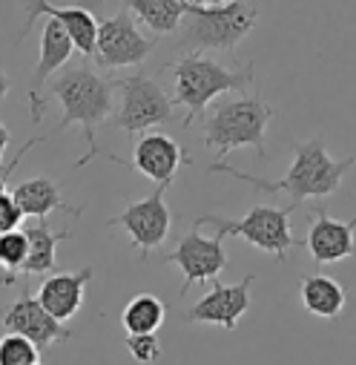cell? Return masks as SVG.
Segmentation results:
<instances>
[{"label": "cell", "mask_w": 356, "mask_h": 365, "mask_svg": "<svg viewBox=\"0 0 356 365\" xmlns=\"http://www.w3.org/2000/svg\"><path fill=\"white\" fill-rule=\"evenodd\" d=\"M290 153H293V164L290 170L285 173V178L279 181H264L258 175H250V173H241L236 167H230L227 161H213L210 164V173H227L239 181H247L256 190L261 193H288L290 196V205L299 207L305 199H322V196H330L342 187V178L345 173L353 167V155L347 158H330L328 150H325V135H316L310 141H290Z\"/></svg>", "instance_id": "cell-1"}, {"label": "cell", "mask_w": 356, "mask_h": 365, "mask_svg": "<svg viewBox=\"0 0 356 365\" xmlns=\"http://www.w3.org/2000/svg\"><path fill=\"white\" fill-rule=\"evenodd\" d=\"M112 89H115V83L110 78H104L101 72H95L93 66H86V63L61 69V72H55L49 78V93L61 104V115H63L61 124L49 133V138L55 133H61V130L80 127L83 138H86V147H89L75 161V167H83V164L93 161L95 155H101L95 130L112 113Z\"/></svg>", "instance_id": "cell-2"}, {"label": "cell", "mask_w": 356, "mask_h": 365, "mask_svg": "<svg viewBox=\"0 0 356 365\" xmlns=\"http://www.w3.org/2000/svg\"><path fill=\"white\" fill-rule=\"evenodd\" d=\"M172 72L175 83V96L172 104L184 107L190 115L184 118V127L196 124L199 118L207 115V107L224 96V93H247L256 78V63L250 61L247 66H224L216 58L204 52H187L178 55V61L167 63Z\"/></svg>", "instance_id": "cell-3"}, {"label": "cell", "mask_w": 356, "mask_h": 365, "mask_svg": "<svg viewBox=\"0 0 356 365\" xmlns=\"http://www.w3.org/2000/svg\"><path fill=\"white\" fill-rule=\"evenodd\" d=\"M258 12L247 0H233L227 6L187 4L178 24L175 46L187 52H236V46L256 29Z\"/></svg>", "instance_id": "cell-4"}, {"label": "cell", "mask_w": 356, "mask_h": 365, "mask_svg": "<svg viewBox=\"0 0 356 365\" xmlns=\"http://www.w3.org/2000/svg\"><path fill=\"white\" fill-rule=\"evenodd\" d=\"M273 115L276 110L258 96L221 101L210 110V115H204V144L216 150V161H224V155L239 147H253L256 155L264 158L267 124Z\"/></svg>", "instance_id": "cell-5"}, {"label": "cell", "mask_w": 356, "mask_h": 365, "mask_svg": "<svg viewBox=\"0 0 356 365\" xmlns=\"http://www.w3.org/2000/svg\"><path fill=\"white\" fill-rule=\"evenodd\" d=\"M293 205L288 207H273V205H258L253 210H247V216L241 219H221V216H199L196 227L201 225H213L224 239L227 236H239L244 242H250L253 247H258L261 253H273L279 262L288 259L290 250L302 247L305 242L296 239L290 233V216H293Z\"/></svg>", "instance_id": "cell-6"}, {"label": "cell", "mask_w": 356, "mask_h": 365, "mask_svg": "<svg viewBox=\"0 0 356 365\" xmlns=\"http://www.w3.org/2000/svg\"><path fill=\"white\" fill-rule=\"evenodd\" d=\"M115 89H118V107H115L112 124L127 130L130 135L132 133H147L158 124H172L175 121L172 98L147 72H135V75H127V78L115 81Z\"/></svg>", "instance_id": "cell-7"}, {"label": "cell", "mask_w": 356, "mask_h": 365, "mask_svg": "<svg viewBox=\"0 0 356 365\" xmlns=\"http://www.w3.org/2000/svg\"><path fill=\"white\" fill-rule=\"evenodd\" d=\"M155 38H147L130 9L115 12L112 18L98 24V41H95V66L101 69H124V66H141L152 49Z\"/></svg>", "instance_id": "cell-8"}, {"label": "cell", "mask_w": 356, "mask_h": 365, "mask_svg": "<svg viewBox=\"0 0 356 365\" xmlns=\"http://www.w3.org/2000/svg\"><path fill=\"white\" fill-rule=\"evenodd\" d=\"M164 196H167V185H158L147 199L127 202V207L107 222V225H112V227L118 225L130 233V242L138 250L141 262H147V256L152 250H158L169 236L172 213H169Z\"/></svg>", "instance_id": "cell-9"}, {"label": "cell", "mask_w": 356, "mask_h": 365, "mask_svg": "<svg viewBox=\"0 0 356 365\" xmlns=\"http://www.w3.org/2000/svg\"><path fill=\"white\" fill-rule=\"evenodd\" d=\"M164 262L167 264H175L182 270L184 277V285L178 291V297H187V291L199 282H207V279H216L219 273L227 267V253H224V236L216 233L213 239H204L196 230H190L182 242L175 245L172 253H164Z\"/></svg>", "instance_id": "cell-10"}, {"label": "cell", "mask_w": 356, "mask_h": 365, "mask_svg": "<svg viewBox=\"0 0 356 365\" xmlns=\"http://www.w3.org/2000/svg\"><path fill=\"white\" fill-rule=\"evenodd\" d=\"M0 325L9 334L26 336L38 351H46L55 342H63L72 336V331L41 305L38 294H29V291H23V297L15 299L12 305L0 308Z\"/></svg>", "instance_id": "cell-11"}, {"label": "cell", "mask_w": 356, "mask_h": 365, "mask_svg": "<svg viewBox=\"0 0 356 365\" xmlns=\"http://www.w3.org/2000/svg\"><path fill=\"white\" fill-rule=\"evenodd\" d=\"M213 288L207 297H201L193 308L184 311L187 322H201V325H219L227 331H236L239 319L247 314L250 308V288L256 285V273H247L244 279H239L236 285H224L219 277L210 279Z\"/></svg>", "instance_id": "cell-12"}, {"label": "cell", "mask_w": 356, "mask_h": 365, "mask_svg": "<svg viewBox=\"0 0 356 365\" xmlns=\"http://www.w3.org/2000/svg\"><path fill=\"white\" fill-rule=\"evenodd\" d=\"M38 18H52L58 21L66 35L72 38L75 49L86 58L95 55V41H98V24L93 9L86 4H72V6H55L49 0H26V24H23V32H21V41L26 38V32L38 24Z\"/></svg>", "instance_id": "cell-13"}, {"label": "cell", "mask_w": 356, "mask_h": 365, "mask_svg": "<svg viewBox=\"0 0 356 365\" xmlns=\"http://www.w3.org/2000/svg\"><path fill=\"white\" fill-rule=\"evenodd\" d=\"M72 52H75V43L66 35V29L58 21L46 18L43 21V32H41V58H38V66H35V72L29 78V121L32 124H38L43 118V113H46V101L41 98L43 83L55 72H61L63 63H69Z\"/></svg>", "instance_id": "cell-14"}, {"label": "cell", "mask_w": 356, "mask_h": 365, "mask_svg": "<svg viewBox=\"0 0 356 365\" xmlns=\"http://www.w3.org/2000/svg\"><path fill=\"white\" fill-rule=\"evenodd\" d=\"M305 247L319 264H333L347 256H356V216L339 222L325 207H316V213H310V230Z\"/></svg>", "instance_id": "cell-15"}, {"label": "cell", "mask_w": 356, "mask_h": 365, "mask_svg": "<svg viewBox=\"0 0 356 365\" xmlns=\"http://www.w3.org/2000/svg\"><path fill=\"white\" fill-rule=\"evenodd\" d=\"M178 164H193V158L167 133H144L135 141L132 161H130V167H135L141 175H147L155 185H167V187L172 185Z\"/></svg>", "instance_id": "cell-16"}, {"label": "cell", "mask_w": 356, "mask_h": 365, "mask_svg": "<svg viewBox=\"0 0 356 365\" xmlns=\"http://www.w3.org/2000/svg\"><path fill=\"white\" fill-rule=\"evenodd\" d=\"M93 277H95V267L93 264H86V267H80V270H75V273H49V277L41 282V291H38V299H41V305L58 319V322H69L78 311H80V305H83V291H86V285L93 282Z\"/></svg>", "instance_id": "cell-17"}, {"label": "cell", "mask_w": 356, "mask_h": 365, "mask_svg": "<svg viewBox=\"0 0 356 365\" xmlns=\"http://www.w3.org/2000/svg\"><path fill=\"white\" fill-rule=\"evenodd\" d=\"M12 199L29 219H49L52 210H66L69 216H83V207H69L49 175H35L12 187Z\"/></svg>", "instance_id": "cell-18"}, {"label": "cell", "mask_w": 356, "mask_h": 365, "mask_svg": "<svg viewBox=\"0 0 356 365\" xmlns=\"http://www.w3.org/2000/svg\"><path fill=\"white\" fill-rule=\"evenodd\" d=\"M26 239H29V256L23 264V277H46V273H55L58 264V245L72 239L69 230H52L49 219H35L23 227Z\"/></svg>", "instance_id": "cell-19"}, {"label": "cell", "mask_w": 356, "mask_h": 365, "mask_svg": "<svg viewBox=\"0 0 356 365\" xmlns=\"http://www.w3.org/2000/svg\"><path fill=\"white\" fill-rule=\"evenodd\" d=\"M101 4V0H95ZM124 9L132 12L135 21H141L150 32L155 35H169L178 29L182 24V15H184V6L187 0H121Z\"/></svg>", "instance_id": "cell-20"}, {"label": "cell", "mask_w": 356, "mask_h": 365, "mask_svg": "<svg viewBox=\"0 0 356 365\" xmlns=\"http://www.w3.org/2000/svg\"><path fill=\"white\" fill-rule=\"evenodd\" d=\"M299 294H302V305L313 317H322V319H333L345 308V288L336 279L325 277V273H316V277H302Z\"/></svg>", "instance_id": "cell-21"}, {"label": "cell", "mask_w": 356, "mask_h": 365, "mask_svg": "<svg viewBox=\"0 0 356 365\" xmlns=\"http://www.w3.org/2000/svg\"><path fill=\"white\" fill-rule=\"evenodd\" d=\"M164 319H167V305L155 294H138L121 311V325L127 334H158Z\"/></svg>", "instance_id": "cell-22"}, {"label": "cell", "mask_w": 356, "mask_h": 365, "mask_svg": "<svg viewBox=\"0 0 356 365\" xmlns=\"http://www.w3.org/2000/svg\"><path fill=\"white\" fill-rule=\"evenodd\" d=\"M26 256H29V239H26L23 227L0 233V267L6 270L4 285H12L18 279V273H23Z\"/></svg>", "instance_id": "cell-23"}, {"label": "cell", "mask_w": 356, "mask_h": 365, "mask_svg": "<svg viewBox=\"0 0 356 365\" xmlns=\"http://www.w3.org/2000/svg\"><path fill=\"white\" fill-rule=\"evenodd\" d=\"M0 365H38V348L21 334L0 336Z\"/></svg>", "instance_id": "cell-24"}, {"label": "cell", "mask_w": 356, "mask_h": 365, "mask_svg": "<svg viewBox=\"0 0 356 365\" xmlns=\"http://www.w3.org/2000/svg\"><path fill=\"white\" fill-rule=\"evenodd\" d=\"M127 351L141 365H150V362L161 359V342H158L155 334H127Z\"/></svg>", "instance_id": "cell-25"}, {"label": "cell", "mask_w": 356, "mask_h": 365, "mask_svg": "<svg viewBox=\"0 0 356 365\" xmlns=\"http://www.w3.org/2000/svg\"><path fill=\"white\" fill-rule=\"evenodd\" d=\"M23 210L18 207V202L12 199V190L0 193V233H9V230H18L23 225Z\"/></svg>", "instance_id": "cell-26"}, {"label": "cell", "mask_w": 356, "mask_h": 365, "mask_svg": "<svg viewBox=\"0 0 356 365\" xmlns=\"http://www.w3.org/2000/svg\"><path fill=\"white\" fill-rule=\"evenodd\" d=\"M6 147H9V130L0 121V170H4V161H6Z\"/></svg>", "instance_id": "cell-27"}, {"label": "cell", "mask_w": 356, "mask_h": 365, "mask_svg": "<svg viewBox=\"0 0 356 365\" xmlns=\"http://www.w3.org/2000/svg\"><path fill=\"white\" fill-rule=\"evenodd\" d=\"M6 96H9V75L0 69V101H4Z\"/></svg>", "instance_id": "cell-28"}, {"label": "cell", "mask_w": 356, "mask_h": 365, "mask_svg": "<svg viewBox=\"0 0 356 365\" xmlns=\"http://www.w3.org/2000/svg\"><path fill=\"white\" fill-rule=\"evenodd\" d=\"M187 4H199V6H227L233 0H187Z\"/></svg>", "instance_id": "cell-29"}]
</instances>
